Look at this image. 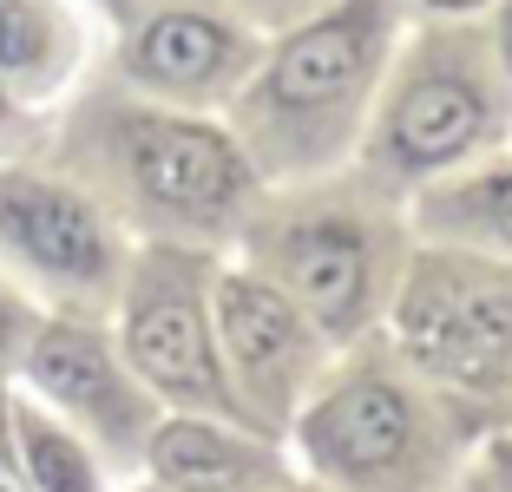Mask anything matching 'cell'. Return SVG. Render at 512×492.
<instances>
[{"mask_svg":"<svg viewBox=\"0 0 512 492\" xmlns=\"http://www.w3.org/2000/svg\"><path fill=\"white\" fill-rule=\"evenodd\" d=\"M414 361L473 388H493L512 368V296L499 283L460 276V269H427L401 309Z\"/></svg>","mask_w":512,"mask_h":492,"instance_id":"6da1fadb","label":"cell"},{"mask_svg":"<svg viewBox=\"0 0 512 492\" xmlns=\"http://www.w3.org/2000/svg\"><path fill=\"white\" fill-rule=\"evenodd\" d=\"M132 171L151 197H165L178 210H217L237 197L243 164L217 132L197 125H132Z\"/></svg>","mask_w":512,"mask_h":492,"instance_id":"7a4b0ae2","label":"cell"},{"mask_svg":"<svg viewBox=\"0 0 512 492\" xmlns=\"http://www.w3.org/2000/svg\"><path fill=\"white\" fill-rule=\"evenodd\" d=\"M132 361L165 394L211 401V407L224 401L217 368H211V342H204V322H197V302L178 283H145V296L132 309Z\"/></svg>","mask_w":512,"mask_h":492,"instance_id":"3957f363","label":"cell"},{"mask_svg":"<svg viewBox=\"0 0 512 492\" xmlns=\"http://www.w3.org/2000/svg\"><path fill=\"white\" fill-rule=\"evenodd\" d=\"M0 237L27 250L40 269L53 276H99L106 269V237L92 224L73 197L46 191V184H27V178H0Z\"/></svg>","mask_w":512,"mask_h":492,"instance_id":"277c9868","label":"cell"},{"mask_svg":"<svg viewBox=\"0 0 512 492\" xmlns=\"http://www.w3.org/2000/svg\"><path fill=\"white\" fill-rule=\"evenodd\" d=\"M309 447L335 466V473H375L407 447V401L381 381H355L322 414L309 420Z\"/></svg>","mask_w":512,"mask_h":492,"instance_id":"5b68a950","label":"cell"},{"mask_svg":"<svg viewBox=\"0 0 512 492\" xmlns=\"http://www.w3.org/2000/svg\"><path fill=\"white\" fill-rule=\"evenodd\" d=\"M362 66H368V20L342 14V20H322V27H309L302 40L283 46L270 92H276V105H329L362 79Z\"/></svg>","mask_w":512,"mask_h":492,"instance_id":"8992f818","label":"cell"},{"mask_svg":"<svg viewBox=\"0 0 512 492\" xmlns=\"http://www.w3.org/2000/svg\"><path fill=\"white\" fill-rule=\"evenodd\" d=\"M289 283L316 309L322 328H335V335L355 328L362 296H368V256H362V243H355V230H335V224L302 230V237L289 243Z\"/></svg>","mask_w":512,"mask_h":492,"instance_id":"52a82bcc","label":"cell"},{"mask_svg":"<svg viewBox=\"0 0 512 492\" xmlns=\"http://www.w3.org/2000/svg\"><path fill=\"white\" fill-rule=\"evenodd\" d=\"M217 309H224V342L237 355V368L263 388H283V374L302 361V328L289 315V302H276L256 283H224Z\"/></svg>","mask_w":512,"mask_h":492,"instance_id":"ba28073f","label":"cell"},{"mask_svg":"<svg viewBox=\"0 0 512 492\" xmlns=\"http://www.w3.org/2000/svg\"><path fill=\"white\" fill-rule=\"evenodd\" d=\"M480 132V99L460 79H427L421 92H407V105L394 112V145L407 164H440L453 151H467Z\"/></svg>","mask_w":512,"mask_h":492,"instance_id":"9c48e42d","label":"cell"},{"mask_svg":"<svg viewBox=\"0 0 512 492\" xmlns=\"http://www.w3.org/2000/svg\"><path fill=\"white\" fill-rule=\"evenodd\" d=\"M33 381H40L46 394H60V401L86 407V414L125 420V394H119L112 361L99 355V342H86L73 328H46L40 342H33Z\"/></svg>","mask_w":512,"mask_h":492,"instance_id":"30bf717a","label":"cell"},{"mask_svg":"<svg viewBox=\"0 0 512 492\" xmlns=\"http://www.w3.org/2000/svg\"><path fill=\"white\" fill-rule=\"evenodd\" d=\"M230 60V40L197 14H165L151 20L145 40H138V73L165 79V86H204L217 66Z\"/></svg>","mask_w":512,"mask_h":492,"instance_id":"8fae6325","label":"cell"},{"mask_svg":"<svg viewBox=\"0 0 512 492\" xmlns=\"http://www.w3.org/2000/svg\"><path fill=\"white\" fill-rule=\"evenodd\" d=\"M158 473H165L171 486H184V492H230V486H243V479L263 473V460L243 453V447H230L224 433L184 427L178 420V427L158 433Z\"/></svg>","mask_w":512,"mask_h":492,"instance_id":"7c38bea8","label":"cell"},{"mask_svg":"<svg viewBox=\"0 0 512 492\" xmlns=\"http://www.w3.org/2000/svg\"><path fill=\"white\" fill-rule=\"evenodd\" d=\"M20 447H27V466H33V486L40 492H92V466L79 460V447H66L53 427L20 420Z\"/></svg>","mask_w":512,"mask_h":492,"instance_id":"4fadbf2b","label":"cell"},{"mask_svg":"<svg viewBox=\"0 0 512 492\" xmlns=\"http://www.w3.org/2000/svg\"><path fill=\"white\" fill-rule=\"evenodd\" d=\"M46 46H53V20L40 0H0V66L33 73V66H46Z\"/></svg>","mask_w":512,"mask_h":492,"instance_id":"5bb4252c","label":"cell"},{"mask_svg":"<svg viewBox=\"0 0 512 492\" xmlns=\"http://www.w3.org/2000/svg\"><path fill=\"white\" fill-rule=\"evenodd\" d=\"M480 204H486V217H493V230H506V237H512V178H493L480 191Z\"/></svg>","mask_w":512,"mask_h":492,"instance_id":"9a60e30c","label":"cell"},{"mask_svg":"<svg viewBox=\"0 0 512 492\" xmlns=\"http://www.w3.org/2000/svg\"><path fill=\"white\" fill-rule=\"evenodd\" d=\"M506 60H512V20H506Z\"/></svg>","mask_w":512,"mask_h":492,"instance_id":"2e32d148","label":"cell"},{"mask_svg":"<svg viewBox=\"0 0 512 492\" xmlns=\"http://www.w3.org/2000/svg\"><path fill=\"white\" fill-rule=\"evenodd\" d=\"M440 7H473V0H440Z\"/></svg>","mask_w":512,"mask_h":492,"instance_id":"e0dca14e","label":"cell"},{"mask_svg":"<svg viewBox=\"0 0 512 492\" xmlns=\"http://www.w3.org/2000/svg\"><path fill=\"white\" fill-rule=\"evenodd\" d=\"M0 492H20V486H14V479H0Z\"/></svg>","mask_w":512,"mask_h":492,"instance_id":"ac0fdd59","label":"cell"},{"mask_svg":"<svg viewBox=\"0 0 512 492\" xmlns=\"http://www.w3.org/2000/svg\"><path fill=\"white\" fill-rule=\"evenodd\" d=\"M0 342H7V315H0Z\"/></svg>","mask_w":512,"mask_h":492,"instance_id":"d6986e66","label":"cell"}]
</instances>
